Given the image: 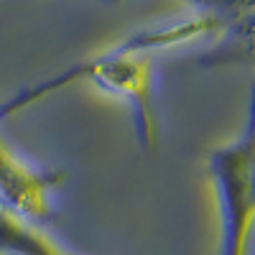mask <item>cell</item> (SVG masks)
<instances>
[{"mask_svg":"<svg viewBox=\"0 0 255 255\" xmlns=\"http://www.w3.org/2000/svg\"><path fill=\"white\" fill-rule=\"evenodd\" d=\"M222 26L209 15H189L184 20H174L158 28H143L130 33L128 38L113 44L90 59L69 64L59 74L28 84L5 102H0V120H8L18 113H23L33 105L44 102L46 97L72 87V84L87 82L95 90L128 102L133 110L135 130L145 148L158 145V108H156V74H153V54L181 46L189 41H199L209 36H220Z\"/></svg>","mask_w":255,"mask_h":255,"instance_id":"1","label":"cell"},{"mask_svg":"<svg viewBox=\"0 0 255 255\" xmlns=\"http://www.w3.org/2000/svg\"><path fill=\"white\" fill-rule=\"evenodd\" d=\"M209 171L222 202L220 255H250L255 235V87L243 135L212 153Z\"/></svg>","mask_w":255,"mask_h":255,"instance_id":"2","label":"cell"},{"mask_svg":"<svg viewBox=\"0 0 255 255\" xmlns=\"http://www.w3.org/2000/svg\"><path fill=\"white\" fill-rule=\"evenodd\" d=\"M64 181V171H46L28 163L0 135V212L44 225L56 215V194Z\"/></svg>","mask_w":255,"mask_h":255,"instance_id":"3","label":"cell"},{"mask_svg":"<svg viewBox=\"0 0 255 255\" xmlns=\"http://www.w3.org/2000/svg\"><path fill=\"white\" fill-rule=\"evenodd\" d=\"M197 61L202 67H255V13L225 26L217 44Z\"/></svg>","mask_w":255,"mask_h":255,"instance_id":"4","label":"cell"},{"mask_svg":"<svg viewBox=\"0 0 255 255\" xmlns=\"http://www.w3.org/2000/svg\"><path fill=\"white\" fill-rule=\"evenodd\" d=\"M0 255H74L51 240L41 225L0 212Z\"/></svg>","mask_w":255,"mask_h":255,"instance_id":"5","label":"cell"},{"mask_svg":"<svg viewBox=\"0 0 255 255\" xmlns=\"http://www.w3.org/2000/svg\"><path fill=\"white\" fill-rule=\"evenodd\" d=\"M110 3H120V0H110ZM197 8L199 15H209L225 28L235 20L255 13V0H186Z\"/></svg>","mask_w":255,"mask_h":255,"instance_id":"6","label":"cell"}]
</instances>
